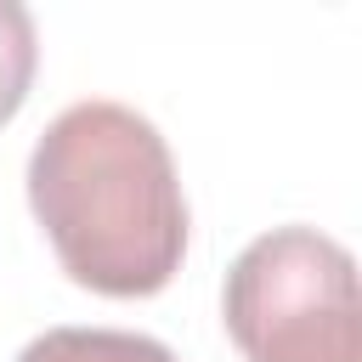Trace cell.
I'll use <instances>...</instances> for the list:
<instances>
[{
	"label": "cell",
	"mask_w": 362,
	"mask_h": 362,
	"mask_svg": "<svg viewBox=\"0 0 362 362\" xmlns=\"http://www.w3.org/2000/svg\"><path fill=\"white\" fill-rule=\"evenodd\" d=\"M28 204L62 272L96 294H158L187 255V198L158 124L124 102L62 107L28 153Z\"/></svg>",
	"instance_id": "1"
},
{
	"label": "cell",
	"mask_w": 362,
	"mask_h": 362,
	"mask_svg": "<svg viewBox=\"0 0 362 362\" xmlns=\"http://www.w3.org/2000/svg\"><path fill=\"white\" fill-rule=\"evenodd\" d=\"M221 317L249 362H362L356 260L317 226L260 232L226 272Z\"/></svg>",
	"instance_id": "2"
},
{
	"label": "cell",
	"mask_w": 362,
	"mask_h": 362,
	"mask_svg": "<svg viewBox=\"0 0 362 362\" xmlns=\"http://www.w3.org/2000/svg\"><path fill=\"white\" fill-rule=\"evenodd\" d=\"M17 362H181L164 339L130 328H45Z\"/></svg>",
	"instance_id": "3"
},
{
	"label": "cell",
	"mask_w": 362,
	"mask_h": 362,
	"mask_svg": "<svg viewBox=\"0 0 362 362\" xmlns=\"http://www.w3.org/2000/svg\"><path fill=\"white\" fill-rule=\"evenodd\" d=\"M34 62H40V34H34L28 6L0 0V124L23 107L28 79H34Z\"/></svg>",
	"instance_id": "4"
}]
</instances>
